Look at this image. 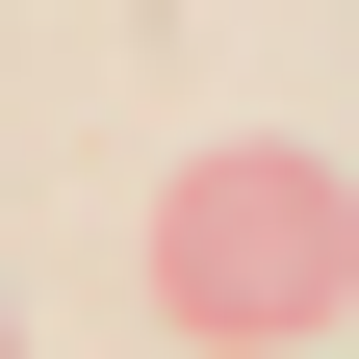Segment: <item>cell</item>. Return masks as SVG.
<instances>
[{"label": "cell", "instance_id": "cell-1", "mask_svg": "<svg viewBox=\"0 0 359 359\" xmlns=\"http://www.w3.org/2000/svg\"><path fill=\"white\" fill-rule=\"evenodd\" d=\"M154 308H180L205 359H308V334L359 308V180H334V154H205V180L154 205Z\"/></svg>", "mask_w": 359, "mask_h": 359}]
</instances>
